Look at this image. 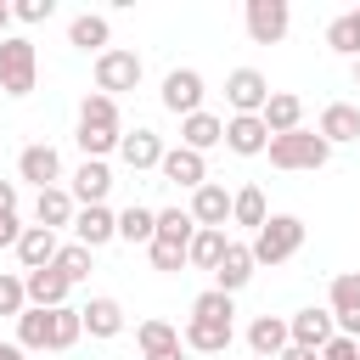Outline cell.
<instances>
[{"mask_svg":"<svg viewBox=\"0 0 360 360\" xmlns=\"http://www.w3.org/2000/svg\"><path fill=\"white\" fill-rule=\"evenodd\" d=\"M304 236H309V225L298 219V214H270L259 231H253V264H287L298 248H304Z\"/></svg>","mask_w":360,"mask_h":360,"instance_id":"1","label":"cell"},{"mask_svg":"<svg viewBox=\"0 0 360 360\" xmlns=\"http://www.w3.org/2000/svg\"><path fill=\"white\" fill-rule=\"evenodd\" d=\"M34 84H39V51H34V39L28 34H6L0 39V90L11 101H22V96H34Z\"/></svg>","mask_w":360,"mask_h":360,"instance_id":"2","label":"cell"},{"mask_svg":"<svg viewBox=\"0 0 360 360\" xmlns=\"http://www.w3.org/2000/svg\"><path fill=\"white\" fill-rule=\"evenodd\" d=\"M326 158H332V146L315 135V129H292V135H270V163L276 169H326Z\"/></svg>","mask_w":360,"mask_h":360,"instance_id":"3","label":"cell"},{"mask_svg":"<svg viewBox=\"0 0 360 360\" xmlns=\"http://www.w3.org/2000/svg\"><path fill=\"white\" fill-rule=\"evenodd\" d=\"M242 22H248V39L253 45H281L287 28H292V6L287 0H248L242 6Z\"/></svg>","mask_w":360,"mask_h":360,"instance_id":"4","label":"cell"},{"mask_svg":"<svg viewBox=\"0 0 360 360\" xmlns=\"http://www.w3.org/2000/svg\"><path fill=\"white\" fill-rule=\"evenodd\" d=\"M141 73H146V62H141L135 51H124V45H112V51L96 56V90L112 96V101H118V90H135Z\"/></svg>","mask_w":360,"mask_h":360,"instance_id":"5","label":"cell"},{"mask_svg":"<svg viewBox=\"0 0 360 360\" xmlns=\"http://www.w3.org/2000/svg\"><path fill=\"white\" fill-rule=\"evenodd\" d=\"M225 101H231V118H259L264 101H270V79L259 68H231L225 73Z\"/></svg>","mask_w":360,"mask_h":360,"instance_id":"6","label":"cell"},{"mask_svg":"<svg viewBox=\"0 0 360 360\" xmlns=\"http://www.w3.org/2000/svg\"><path fill=\"white\" fill-rule=\"evenodd\" d=\"M202 96H208V84H202V73H197V68H169V73H163V90H158V101H163L174 118H191V112H202Z\"/></svg>","mask_w":360,"mask_h":360,"instance_id":"7","label":"cell"},{"mask_svg":"<svg viewBox=\"0 0 360 360\" xmlns=\"http://www.w3.org/2000/svg\"><path fill=\"white\" fill-rule=\"evenodd\" d=\"M326 309H332V321H338L343 338H360V270L332 276V287H326Z\"/></svg>","mask_w":360,"mask_h":360,"instance_id":"8","label":"cell"},{"mask_svg":"<svg viewBox=\"0 0 360 360\" xmlns=\"http://www.w3.org/2000/svg\"><path fill=\"white\" fill-rule=\"evenodd\" d=\"M17 180H28L34 191H45V186H62V152H56L51 141H34V146H22V152H17Z\"/></svg>","mask_w":360,"mask_h":360,"instance_id":"9","label":"cell"},{"mask_svg":"<svg viewBox=\"0 0 360 360\" xmlns=\"http://www.w3.org/2000/svg\"><path fill=\"white\" fill-rule=\"evenodd\" d=\"M287 332H292V343L298 349H326L332 338H338V321H332V309L326 304H309V309H298V315H287Z\"/></svg>","mask_w":360,"mask_h":360,"instance_id":"10","label":"cell"},{"mask_svg":"<svg viewBox=\"0 0 360 360\" xmlns=\"http://www.w3.org/2000/svg\"><path fill=\"white\" fill-rule=\"evenodd\" d=\"M158 174L169 186H180V191H197V186H208V158L191 152V146H169L163 163H158Z\"/></svg>","mask_w":360,"mask_h":360,"instance_id":"11","label":"cell"},{"mask_svg":"<svg viewBox=\"0 0 360 360\" xmlns=\"http://www.w3.org/2000/svg\"><path fill=\"white\" fill-rule=\"evenodd\" d=\"M163 152H169V146H163V135H158V129H146V124L124 129V141H118V158H124V169H135V174H141V169H158V163H163Z\"/></svg>","mask_w":360,"mask_h":360,"instance_id":"12","label":"cell"},{"mask_svg":"<svg viewBox=\"0 0 360 360\" xmlns=\"http://www.w3.org/2000/svg\"><path fill=\"white\" fill-rule=\"evenodd\" d=\"M73 214H79V202H73V191L68 186H45V191H34V225H45V231H73Z\"/></svg>","mask_w":360,"mask_h":360,"instance_id":"13","label":"cell"},{"mask_svg":"<svg viewBox=\"0 0 360 360\" xmlns=\"http://www.w3.org/2000/svg\"><path fill=\"white\" fill-rule=\"evenodd\" d=\"M191 219H197V231H225V225H231V191H225L219 180L197 186V191H191Z\"/></svg>","mask_w":360,"mask_h":360,"instance_id":"14","label":"cell"},{"mask_svg":"<svg viewBox=\"0 0 360 360\" xmlns=\"http://www.w3.org/2000/svg\"><path fill=\"white\" fill-rule=\"evenodd\" d=\"M73 242H84L90 253H96V248H107V242H118V214H112L107 202L79 208V214H73Z\"/></svg>","mask_w":360,"mask_h":360,"instance_id":"15","label":"cell"},{"mask_svg":"<svg viewBox=\"0 0 360 360\" xmlns=\"http://www.w3.org/2000/svg\"><path fill=\"white\" fill-rule=\"evenodd\" d=\"M231 338H236V321H186L180 326V343L191 349V354H225L231 349Z\"/></svg>","mask_w":360,"mask_h":360,"instance_id":"16","label":"cell"},{"mask_svg":"<svg viewBox=\"0 0 360 360\" xmlns=\"http://www.w3.org/2000/svg\"><path fill=\"white\" fill-rule=\"evenodd\" d=\"M73 202L79 208H96V202H107V191H112V169L101 163V158H84L79 169H73Z\"/></svg>","mask_w":360,"mask_h":360,"instance_id":"17","label":"cell"},{"mask_svg":"<svg viewBox=\"0 0 360 360\" xmlns=\"http://www.w3.org/2000/svg\"><path fill=\"white\" fill-rule=\"evenodd\" d=\"M315 135H321L326 146L360 141V107H354V101H326V107H321V124H315Z\"/></svg>","mask_w":360,"mask_h":360,"instance_id":"18","label":"cell"},{"mask_svg":"<svg viewBox=\"0 0 360 360\" xmlns=\"http://www.w3.org/2000/svg\"><path fill=\"white\" fill-rule=\"evenodd\" d=\"M56 253H62V236L45 231V225H28L22 242H17V264H22V270H51Z\"/></svg>","mask_w":360,"mask_h":360,"instance_id":"19","label":"cell"},{"mask_svg":"<svg viewBox=\"0 0 360 360\" xmlns=\"http://www.w3.org/2000/svg\"><path fill=\"white\" fill-rule=\"evenodd\" d=\"M253 270H259V264H253V248H248V242H231V248H225V259H219V270H214V287L236 298V292L253 281Z\"/></svg>","mask_w":360,"mask_h":360,"instance_id":"20","label":"cell"},{"mask_svg":"<svg viewBox=\"0 0 360 360\" xmlns=\"http://www.w3.org/2000/svg\"><path fill=\"white\" fill-rule=\"evenodd\" d=\"M22 287H28V304H34V309H62L68 292H73L56 264H51V270H22Z\"/></svg>","mask_w":360,"mask_h":360,"instance_id":"21","label":"cell"},{"mask_svg":"<svg viewBox=\"0 0 360 360\" xmlns=\"http://www.w3.org/2000/svg\"><path fill=\"white\" fill-rule=\"evenodd\" d=\"M79 315H84V338H101V343H107V338H118V332L129 326L124 304H118V298H107V292H101V298H90Z\"/></svg>","mask_w":360,"mask_h":360,"instance_id":"22","label":"cell"},{"mask_svg":"<svg viewBox=\"0 0 360 360\" xmlns=\"http://www.w3.org/2000/svg\"><path fill=\"white\" fill-rule=\"evenodd\" d=\"M287 343H292V332H287L281 315H253V326H248V354L253 360H276Z\"/></svg>","mask_w":360,"mask_h":360,"instance_id":"23","label":"cell"},{"mask_svg":"<svg viewBox=\"0 0 360 360\" xmlns=\"http://www.w3.org/2000/svg\"><path fill=\"white\" fill-rule=\"evenodd\" d=\"M68 45H73V51H96V56H101V51H112V22H107L101 11H79V17L68 22Z\"/></svg>","mask_w":360,"mask_h":360,"instance_id":"24","label":"cell"},{"mask_svg":"<svg viewBox=\"0 0 360 360\" xmlns=\"http://www.w3.org/2000/svg\"><path fill=\"white\" fill-rule=\"evenodd\" d=\"M264 129L270 135H292V129H304V96H292V90H270V101H264Z\"/></svg>","mask_w":360,"mask_h":360,"instance_id":"25","label":"cell"},{"mask_svg":"<svg viewBox=\"0 0 360 360\" xmlns=\"http://www.w3.org/2000/svg\"><path fill=\"white\" fill-rule=\"evenodd\" d=\"M225 146H231L236 158H259V152H270V129H264V118H225Z\"/></svg>","mask_w":360,"mask_h":360,"instance_id":"26","label":"cell"},{"mask_svg":"<svg viewBox=\"0 0 360 360\" xmlns=\"http://www.w3.org/2000/svg\"><path fill=\"white\" fill-rule=\"evenodd\" d=\"M180 146H191V152L225 146V118H214L208 107H202V112H191V118H180Z\"/></svg>","mask_w":360,"mask_h":360,"instance_id":"27","label":"cell"},{"mask_svg":"<svg viewBox=\"0 0 360 360\" xmlns=\"http://www.w3.org/2000/svg\"><path fill=\"white\" fill-rule=\"evenodd\" d=\"M79 129H107V135H124L118 101H112V96H101V90H90V96L79 101Z\"/></svg>","mask_w":360,"mask_h":360,"instance_id":"28","label":"cell"},{"mask_svg":"<svg viewBox=\"0 0 360 360\" xmlns=\"http://www.w3.org/2000/svg\"><path fill=\"white\" fill-rule=\"evenodd\" d=\"M17 349L22 354H51V309H22L17 315Z\"/></svg>","mask_w":360,"mask_h":360,"instance_id":"29","label":"cell"},{"mask_svg":"<svg viewBox=\"0 0 360 360\" xmlns=\"http://www.w3.org/2000/svg\"><path fill=\"white\" fill-rule=\"evenodd\" d=\"M270 219V202H264V191L259 186H236L231 191V225H242V231H259Z\"/></svg>","mask_w":360,"mask_h":360,"instance_id":"30","label":"cell"},{"mask_svg":"<svg viewBox=\"0 0 360 360\" xmlns=\"http://www.w3.org/2000/svg\"><path fill=\"white\" fill-rule=\"evenodd\" d=\"M152 236H158V208L129 202V208L118 214V242H141V248H152Z\"/></svg>","mask_w":360,"mask_h":360,"instance_id":"31","label":"cell"},{"mask_svg":"<svg viewBox=\"0 0 360 360\" xmlns=\"http://www.w3.org/2000/svg\"><path fill=\"white\" fill-rule=\"evenodd\" d=\"M326 51H338V56H349V62L360 56V6L326 22Z\"/></svg>","mask_w":360,"mask_h":360,"instance_id":"32","label":"cell"},{"mask_svg":"<svg viewBox=\"0 0 360 360\" xmlns=\"http://www.w3.org/2000/svg\"><path fill=\"white\" fill-rule=\"evenodd\" d=\"M225 248H231V236H225V231H197V236H191V253H186V264H191V270H219Z\"/></svg>","mask_w":360,"mask_h":360,"instance_id":"33","label":"cell"},{"mask_svg":"<svg viewBox=\"0 0 360 360\" xmlns=\"http://www.w3.org/2000/svg\"><path fill=\"white\" fill-rule=\"evenodd\" d=\"M79 338H84V315H79L73 304L51 309V354H68V349H73Z\"/></svg>","mask_w":360,"mask_h":360,"instance_id":"34","label":"cell"},{"mask_svg":"<svg viewBox=\"0 0 360 360\" xmlns=\"http://www.w3.org/2000/svg\"><path fill=\"white\" fill-rule=\"evenodd\" d=\"M191 236H197L191 208H158V242H180V248L191 253Z\"/></svg>","mask_w":360,"mask_h":360,"instance_id":"35","label":"cell"},{"mask_svg":"<svg viewBox=\"0 0 360 360\" xmlns=\"http://www.w3.org/2000/svg\"><path fill=\"white\" fill-rule=\"evenodd\" d=\"M56 270L68 276V287H79V281H90V270H96V253H90L84 242H62V253H56Z\"/></svg>","mask_w":360,"mask_h":360,"instance_id":"36","label":"cell"},{"mask_svg":"<svg viewBox=\"0 0 360 360\" xmlns=\"http://www.w3.org/2000/svg\"><path fill=\"white\" fill-rule=\"evenodd\" d=\"M135 343H141V354L180 349V326H169V321H141V326H135Z\"/></svg>","mask_w":360,"mask_h":360,"instance_id":"37","label":"cell"},{"mask_svg":"<svg viewBox=\"0 0 360 360\" xmlns=\"http://www.w3.org/2000/svg\"><path fill=\"white\" fill-rule=\"evenodd\" d=\"M191 315H197V321H236V298L219 292V287H208V292L191 298Z\"/></svg>","mask_w":360,"mask_h":360,"instance_id":"38","label":"cell"},{"mask_svg":"<svg viewBox=\"0 0 360 360\" xmlns=\"http://www.w3.org/2000/svg\"><path fill=\"white\" fill-rule=\"evenodd\" d=\"M22 309H28V287H22V276H6V270H0V315L17 321Z\"/></svg>","mask_w":360,"mask_h":360,"instance_id":"39","label":"cell"},{"mask_svg":"<svg viewBox=\"0 0 360 360\" xmlns=\"http://www.w3.org/2000/svg\"><path fill=\"white\" fill-rule=\"evenodd\" d=\"M146 253H152V270H163V276L186 270V248H180V242H158V236H152V248H146Z\"/></svg>","mask_w":360,"mask_h":360,"instance_id":"40","label":"cell"},{"mask_svg":"<svg viewBox=\"0 0 360 360\" xmlns=\"http://www.w3.org/2000/svg\"><path fill=\"white\" fill-rule=\"evenodd\" d=\"M56 0H17V22H51Z\"/></svg>","mask_w":360,"mask_h":360,"instance_id":"41","label":"cell"},{"mask_svg":"<svg viewBox=\"0 0 360 360\" xmlns=\"http://www.w3.org/2000/svg\"><path fill=\"white\" fill-rule=\"evenodd\" d=\"M321 360H360V338H343V332H338V338L321 349Z\"/></svg>","mask_w":360,"mask_h":360,"instance_id":"42","label":"cell"},{"mask_svg":"<svg viewBox=\"0 0 360 360\" xmlns=\"http://www.w3.org/2000/svg\"><path fill=\"white\" fill-rule=\"evenodd\" d=\"M22 231H28V225H22L17 214H6V219H0V248H17V242H22Z\"/></svg>","mask_w":360,"mask_h":360,"instance_id":"43","label":"cell"},{"mask_svg":"<svg viewBox=\"0 0 360 360\" xmlns=\"http://www.w3.org/2000/svg\"><path fill=\"white\" fill-rule=\"evenodd\" d=\"M17 214V180H0V219Z\"/></svg>","mask_w":360,"mask_h":360,"instance_id":"44","label":"cell"},{"mask_svg":"<svg viewBox=\"0 0 360 360\" xmlns=\"http://www.w3.org/2000/svg\"><path fill=\"white\" fill-rule=\"evenodd\" d=\"M276 360H321V354H315V349H298V343H287Z\"/></svg>","mask_w":360,"mask_h":360,"instance_id":"45","label":"cell"},{"mask_svg":"<svg viewBox=\"0 0 360 360\" xmlns=\"http://www.w3.org/2000/svg\"><path fill=\"white\" fill-rule=\"evenodd\" d=\"M11 22H17V6H11V0H0V39H6V28H11Z\"/></svg>","mask_w":360,"mask_h":360,"instance_id":"46","label":"cell"},{"mask_svg":"<svg viewBox=\"0 0 360 360\" xmlns=\"http://www.w3.org/2000/svg\"><path fill=\"white\" fill-rule=\"evenodd\" d=\"M0 360H28V354H22L17 343H0Z\"/></svg>","mask_w":360,"mask_h":360,"instance_id":"47","label":"cell"},{"mask_svg":"<svg viewBox=\"0 0 360 360\" xmlns=\"http://www.w3.org/2000/svg\"><path fill=\"white\" fill-rule=\"evenodd\" d=\"M186 349V343H180ZM180 349H163V354H146V360H180Z\"/></svg>","mask_w":360,"mask_h":360,"instance_id":"48","label":"cell"},{"mask_svg":"<svg viewBox=\"0 0 360 360\" xmlns=\"http://www.w3.org/2000/svg\"><path fill=\"white\" fill-rule=\"evenodd\" d=\"M349 68H354V84H360V56H354V62H349Z\"/></svg>","mask_w":360,"mask_h":360,"instance_id":"49","label":"cell"}]
</instances>
